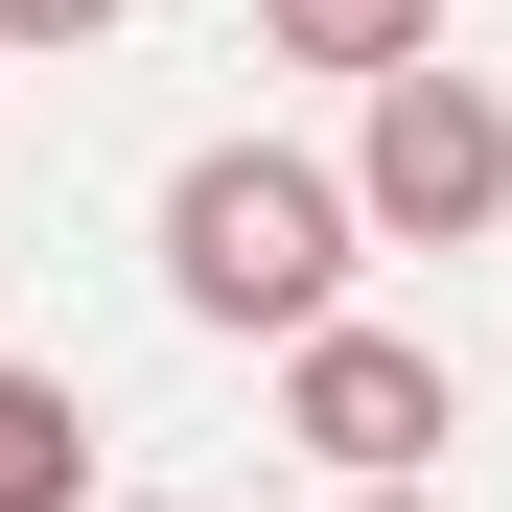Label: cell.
Masks as SVG:
<instances>
[{"instance_id": "cell-1", "label": "cell", "mask_w": 512, "mask_h": 512, "mask_svg": "<svg viewBox=\"0 0 512 512\" xmlns=\"http://www.w3.org/2000/svg\"><path fill=\"white\" fill-rule=\"evenodd\" d=\"M350 256H373L350 163H303V140H187L163 163V303L233 326V350H326L350 326Z\"/></svg>"}, {"instance_id": "cell-2", "label": "cell", "mask_w": 512, "mask_h": 512, "mask_svg": "<svg viewBox=\"0 0 512 512\" xmlns=\"http://www.w3.org/2000/svg\"><path fill=\"white\" fill-rule=\"evenodd\" d=\"M350 210H373L396 256H489V233H512V94H489V70L350 94Z\"/></svg>"}, {"instance_id": "cell-3", "label": "cell", "mask_w": 512, "mask_h": 512, "mask_svg": "<svg viewBox=\"0 0 512 512\" xmlns=\"http://www.w3.org/2000/svg\"><path fill=\"white\" fill-rule=\"evenodd\" d=\"M280 443L303 466H350V489H443V443H466V396H443V350L419 326H326V350H280Z\"/></svg>"}, {"instance_id": "cell-4", "label": "cell", "mask_w": 512, "mask_h": 512, "mask_svg": "<svg viewBox=\"0 0 512 512\" xmlns=\"http://www.w3.org/2000/svg\"><path fill=\"white\" fill-rule=\"evenodd\" d=\"M256 47H280V70H350V94H396V70H443V0H256Z\"/></svg>"}, {"instance_id": "cell-5", "label": "cell", "mask_w": 512, "mask_h": 512, "mask_svg": "<svg viewBox=\"0 0 512 512\" xmlns=\"http://www.w3.org/2000/svg\"><path fill=\"white\" fill-rule=\"evenodd\" d=\"M0 512H94V396L0 350Z\"/></svg>"}, {"instance_id": "cell-6", "label": "cell", "mask_w": 512, "mask_h": 512, "mask_svg": "<svg viewBox=\"0 0 512 512\" xmlns=\"http://www.w3.org/2000/svg\"><path fill=\"white\" fill-rule=\"evenodd\" d=\"M117 24V0H0V47H94Z\"/></svg>"}, {"instance_id": "cell-7", "label": "cell", "mask_w": 512, "mask_h": 512, "mask_svg": "<svg viewBox=\"0 0 512 512\" xmlns=\"http://www.w3.org/2000/svg\"><path fill=\"white\" fill-rule=\"evenodd\" d=\"M350 512H443V489H350Z\"/></svg>"}]
</instances>
